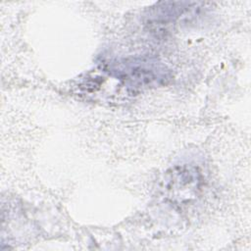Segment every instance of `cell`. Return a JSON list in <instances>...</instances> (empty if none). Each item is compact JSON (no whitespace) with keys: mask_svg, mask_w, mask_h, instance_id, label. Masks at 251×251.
<instances>
[{"mask_svg":"<svg viewBox=\"0 0 251 251\" xmlns=\"http://www.w3.org/2000/svg\"><path fill=\"white\" fill-rule=\"evenodd\" d=\"M120 74L121 78L134 88L153 86L167 77L165 69L155 62H131Z\"/></svg>","mask_w":251,"mask_h":251,"instance_id":"1","label":"cell"}]
</instances>
